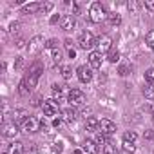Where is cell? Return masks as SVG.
Returning a JSON list of instances; mask_svg holds the SVG:
<instances>
[{
    "instance_id": "obj_1",
    "label": "cell",
    "mask_w": 154,
    "mask_h": 154,
    "mask_svg": "<svg viewBox=\"0 0 154 154\" xmlns=\"http://www.w3.org/2000/svg\"><path fill=\"white\" fill-rule=\"evenodd\" d=\"M105 9H103V6L100 4V2H94V4H91V8H89V20L91 22H94V24H100L102 20H105Z\"/></svg>"
},
{
    "instance_id": "obj_2",
    "label": "cell",
    "mask_w": 154,
    "mask_h": 154,
    "mask_svg": "<svg viewBox=\"0 0 154 154\" xmlns=\"http://www.w3.org/2000/svg\"><path fill=\"white\" fill-rule=\"evenodd\" d=\"M40 71H42V67L38 65V63H35L33 67H31V71H29V74L24 78V82H26V85H27V89L29 91H33L35 87H36V84H38V78H40Z\"/></svg>"
},
{
    "instance_id": "obj_3",
    "label": "cell",
    "mask_w": 154,
    "mask_h": 154,
    "mask_svg": "<svg viewBox=\"0 0 154 154\" xmlns=\"http://www.w3.org/2000/svg\"><path fill=\"white\" fill-rule=\"evenodd\" d=\"M96 42H98V40L94 38V35H93L91 31H85V33L80 36V42H78V44H80V47H82L84 51H91V49L96 45Z\"/></svg>"
},
{
    "instance_id": "obj_4",
    "label": "cell",
    "mask_w": 154,
    "mask_h": 154,
    "mask_svg": "<svg viewBox=\"0 0 154 154\" xmlns=\"http://www.w3.org/2000/svg\"><path fill=\"white\" fill-rule=\"evenodd\" d=\"M67 102L71 103V105H82L84 102H85V94L80 91V89H71L69 91V94H67Z\"/></svg>"
},
{
    "instance_id": "obj_5",
    "label": "cell",
    "mask_w": 154,
    "mask_h": 154,
    "mask_svg": "<svg viewBox=\"0 0 154 154\" xmlns=\"http://www.w3.org/2000/svg\"><path fill=\"white\" fill-rule=\"evenodd\" d=\"M18 132H20V131H18V127H17L15 122H4V123H2V136H6V138H15Z\"/></svg>"
},
{
    "instance_id": "obj_6",
    "label": "cell",
    "mask_w": 154,
    "mask_h": 154,
    "mask_svg": "<svg viewBox=\"0 0 154 154\" xmlns=\"http://www.w3.org/2000/svg\"><path fill=\"white\" fill-rule=\"evenodd\" d=\"M22 131L24 132H38L40 131V122L33 116H29L24 123H22Z\"/></svg>"
},
{
    "instance_id": "obj_7",
    "label": "cell",
    "mask_w": 154,
    "mask_h": 154,
    "mask_svg": "<svg viewBox=\"0 0 154 154\" xmlns=\"http://www.w3.org/2000/svg\"><path fill=\"white\" fill-rule=\"evenodd\" d=\"M76 74H78V80H80V82L87 84V82H91V78H93V67L80 65L78 71H76Z\"/></svg>"
},
{
    "instance_id": "obj_8",
    "label": "cell",
    "mask_w": 154,
    "mask_h": 154,
    "mask_svg": "<svg viewBox=\"0 0 154 154\" xmlns=\"http://www.w3.org/2000/svg\"><path fill=\"white\" fill-rule=\"evenodd\" d=\"M42 109H44V114L45 116H58V103L54 100H49V102H44L42 103Z\"/></svg>"
},
{
    "instance_id": "obj_9",
    "label": "cell",
    "mask_w": 154,
    "mask_h": 154,
    "mask_svg": "<svg viewBox=\"0 0 154 154\" xmlns=\"http://www.w3.org/2000/svg\"><path fill=\"white\" fill-rule=\"evenodd\" d=\"M96 45H98V53H109L111 51V45H112V40H111V36H100L98 38V42H96Z\"/></svg>"
},
{
    "instance_id": "obj_10",
    "label": "cell",
    "mask_w": 154,
    "mask_h": 154,
    "mask_svg": "<svg viewBox=\"0 0 154 154\" xmlns=\"http://www.w3.org/2000/svg\"><path fill=\"white\" fill-rule=\"evenodd\" d=\"M60 26H62L63 31H71V29H74V26H76V18H74V15H65V17H62V18H60Z\"/></svg>"
},
{
    "instance_id": "obj_11",
    "label": "cell",
    "mask_w": 154,
    "mask_h": 154,
    "mask_svg": "<svg viewBox=\"0 0 154 154\" xmlns=\"http://www.w3.org/2000/svg\"><path fill=\"white\" fill-rule=\"evenodd\" d=\"M100 131H102V134L111 136V134L116 132V125H114V122H111V120H102V122H100Z\"/></svg>"
},
{
    "instance_id": "obj_12",
    "label": "cell",
    "mask_w": 154,
    "mask_h": 154,
    "mask_svg": "<svg viewBox=\"0 0 154 154\" xmlns=\"http://www.w3.org/2000/svg\"><path fill=\"white\" fill-rule=\"evenodd\" d=\"M102 53H98V51H91L89 53V67H93V69H98V67H102Z\"/></svg>"
},
{
    "instance_id": "obj_13",
    "label": "cell",
    "mask_w": 154,
    "mask_h": 154,
    "mask_svg": "<svg viewBox=\"0 0 154 154\" xmlns=\"http://www.w3.org/2000/svg\"><path fill=\"white\" fill-rule=\"evenodd\" d=\"M42 47H45L44 36H35V38H31V42H29V53H38Z\"/></svg>"
},
{
    "instance_id": "obj_14",
    "label": "cell",
    "mask_w": 154,
    "mask_h": 154,
    "mask_svg": "<svg viewBox=\"0 0 154 154\" xmlns=\"http://www.w3.org/2000/svg\"><path fill=\"white\" fill-rule=\"evenodd\" d=\"M27 118H29V116H27V111H24V109L13 111V122H15V123H24Z\"/></svg>"
},
{
    "instance_id": "obj_15",
    "label": "cell",
    "mask_w": 154,
    "mask_h": 154,
    "mask_svg": "<svg viewBox=\"0 0 154 154\" xmlns=\"http://www.w3.org/2000/svg\"><path fill=\"white\" fill-rule=\"evenodd\" d=\"M85 129L89 132H96V129H100V122L94 118V116H89L87 122H85Z\"/></svg>"
},
{
    "instance_id": "obj_16",
    "label": "cell",
    "mask_w": 154,
    "mask_h": 154,
    "mask_svg": "<svg viewBox=\"0 0 154 154\" xmlns=\"http://www.w3.org/2000/svg\"><path fill=\"white\" fill-rule=\"evenodd\" d=\"M62 116H63V120H65V122L72 123V122L76 120V111H74V109H71V107H69V109H63V111H62Z\"/></svg>"
},
{
    "instance_id": "obj_17",
    "label": "cell",
    "mask_w": 154,
    "mask_h": 154,
    "mask_svg": "<svg viewBox=\"0 0 154 154\" xmlns=\"http://www.w3.org/2000/svg\"><path fill=\"white\" fill-rule=\"evenodd\" d=\"M84 150H85L87 154H98V145H96V141L87 140V141L84 143Z\"/></svg>"
},
{
    "instance_id": "obj_18",
    "label": "cell",
    "mask_w": 154,
    "mask_h": 154,
    "mask_svg": "<svg viewBox=\"0 0 154 154\" xmlns=\"http://www.w3.org/2000/svg\"><path fill=\"white\" fill-rule=\"evenodd\" d=\"M22 11H24V13H38V11H42V4H38V2L27 4V6L22 8Z\"/></svg>"
},
{
    "instance_id": "obj_19",
    "label": "cell",
    "mask_w": 154,
    "mask_h": 154,
    "mask_svg": "<svg viewBox=\"0 0 154 154\" xmlns=\"http://www.w3.org/2000/svg\"><path fill=\"white\" fill-rule=\"evenodd\" d=\"M24 143H20V141H15V143H11L9 145V154H24Z\"/></svg>"
},
{
    "instance_id": "obj_20",
    "label": "cell",
    "mask_w": 154,
    "mask_h": 154,
    "mask_svg": "<svg viewBox=\"0 0 154 154\" xmlns=\"http://www.w3.org/2000/svg\"><path fill=\"white\" fill-rule=\"evenodd\" d=\"M143 94L147 100H154V84H147L143 89Z\"/></svg>"
},
{
    "instance_id": "obj_21",
    "label": "cell",
    "mask_w": 154,
    "mask_h": 154,
    "mask_svg": "<svg viewBox=\"0 0 154 154\" xmlns=\"http://www.w3.org/2000/svg\"><path fill=\"white\" fill-rule=\"evenodd\" d=\"M107 18H109V24L111 26H118L122 22V17L118 13H111V15H107Z\"/></svg>"
},
{
    "instance_id": "obj_22",
    "label": "cell",
    "mask_w": 154,
    "mask_h": 154,
    "mask_svg": "<svg viewBox=\"0 0 154 154\" xmlns=\"http://www.w3.org/2000/svg\"><path fill=\"white\" fill-rule=\"evenodd\" d=\"M107 60H109L111 63H116V62L120 60V53H118V51H112V49H111V51H109V54H107Z\"/></svg>"
},
{
    "instance_id": "obj_23",
    "label": "cell",
    "mask_w": 154,
    "mask_h": 154,
    "mask_svg": "<svg viewBox=\"0 0 154 154\" xmlns=\"http://www.w3.org/2000/svg\"><path fill=\"white\" fill-rule=\"evenodd\" d=\"M145 42H147V45H149V47L154 51V29L147 33V36H145Z\"/></svg>"
},
{
    "instance_id": "obj_24",
    "label": "cell",
    "mask_w": 154,
    "mask_h": 154,
    "mask_svg": "<svg viewBox=\"0 0 154 154\" xmlns=\"http://www.w3.org/2000/svg\"><path fill=\"white\" fill-rule=\"evenodd\" d=\"M60 72H62V76H63V80H69L71 76H72V69H71L69 65H63Z\"/></svg>"
},
{
    "instance_id": "obj_25",
    "label": "cell",
    "mask_w": 154,
    "mask_h": 154,
    "mask_svg": "<svg viewBox=\"0 0 154 154\" xmlns=\"http://www.w3.org/2000/svg\"><path fill=\"white\" fill-rule=\"evenodd\" d=\"M123 140H125V141H131V143H134V141L138 140V136H136V132H132V131H127V132L123 134Z\"/></svg>"
},
{
    "instance_id": "obj_26",
    "label": "cell",
    "mask_w": 154,
    "mask_h": 154,
    "mask_svg": "<svg viewBox=\"0 0 154 154\" xmlns=\"http://www.w3.org/2000/svg\"><path fill=\"white\" fill-rule=\"evenodd\" d=\"M103 154H118V150H116V147H114V143H107L105 147H103Z\"/></svg>"
},
{
    "instance_id": "obj_27",
    "label": "cell",
    "mask_w": 154,
    "mask_h": 154,
    "mask_svg": "<svg viewBox=\"0 0 154 154\" xmlns=\"http://www.w3.org/2000/svg\"><path fill=\"white\" fill-rule=\"evenodd\" d=\"M18 93H20V96H27V94H29V89H27V85H26L24 80H22L20 85H18Z\"/></svg>"
},
{
    "instance_id": "obj_28",
    "label": "cell",
    "mask_w": 154,
    "mask_h": 154,
    "mask_svg": "<svg viewBox=\"0 0 154 154\" xmlns=\"http://www.w3.org/2000/svg\"><path fill=\"white\" fill-rule=\"evenodd\" d=\"M51 58H53V62H62V51H58V49H53V53H51Z\"/></svg>"
},
{
    "instance_id": "obj_29",
    "label": "cell",
    "mask_w": 154,
    "mask_h": 154,
    "mask_svg": "<svg viewBox=\"0 0 154 154\" xmlns=\"http://www.w3.org/2000/svg\"><path fill=\"white\" fill-rule=\"evenodd\" d=\"M94 141H96V145H103V147L109 143V141H107V138H105V134H102V132L96 136V140H94Z\"/></svg>"
},
{
    "instance_id": "obj_30",
    "label": "cell",
    "mask_w": 154,
    "mask_h": 154,
    "mask_svg": "<svg viewBox=\"0 0 154 154\" xmlns=\"http://www.w3.org/2000/svg\"><path fill=\"white\" fill-rule=\"evenodd\" d=\"M123 150H125V152H134V150H136V145L123 140Z\"/></svg>"
},
{
    "instance_id": "obj_31",
    "label": "cell",
    "mask_w": 154,
    "mask_h": 154,
    "mask_svg": "<svg viewBox=\"0 0 154 154\" xmlns=\"http://www.w3.org/2000/svg\"><path fill=\"white\" fill-rule=\"evenodd\" d=\"M145 80H147L149 84H154V69H152V67L147 69V72H145Z\"/></svg>"
},
{
    "instance_id": "obj_32",
    "label": "cell",
    "mask_w": 154,
    "mask_h": 154,
    "mask_svg": "<svg viewBox=\"0 0 154 154\" xmlns=\"http://www.w3.org/2000/svg\"><path fill=\"white\" fill-rule=\"evenodd\" d=\"M56 45H58V40H54V38H51V40L45 42V47L47 49H56Z\"/></svg>"
},
{
    "instance_id": "obj_33",
    "label": "cell",
    "mask_w": 154,
    "mask_h": 154,
    "mask_svg": "<svg viewBox=\"0 0 154 154\" xmlns=\"http://www.w3.org/2000/svg\"><path fill=\"white\" fill-rule=\"evenodd\" d=\"M36 150H38V149H36V143H29V145L26 147V152H27V154H36Z\"/></svg>"
},
{
    "instance_id": "obj_34",
    "label": "cell",
    "mask_w": 154,
    "mask_h": 154,
    "mask_svg": "<svg viewBox=\"0 0 154 154\" xmlns=\"http://www.w3.org/2000/svg\"><path fill=\"white\" fill-rule=\"evenodd\" d=\"M53 93H54V96H56L58 100L62 98V87H60V85H56V84H54V85H53Z\"/></svg>"
},
{
    "instance_id": "obj_35",
    "label": "cell",
    "mask_w": 154,
    "mask_h": 154,
    "mask_svg": "<svg viewBox=\"0 0 154 154\" xmlns=\"http://www.w3.org/2000/svg\"><path fill=\"white\" fill-rule=\"evenodd\" d=\"M18 29H20V24H18V22H13V24L9 26V31H11L13 35H15V33H18Z\"/></svg>"
},
{
    "instance_id": "obj_36",
    "label": "cell",
    "mask_w": 154,
    "mask_h": 154,
    "mask_svg": "<svg viewBox=\"0 0 154 154\" xmlns=\"http://www.w3.org/2000/svg\"><path fill=\"white\" fill-rule=\"evenodd\" d=\"M118 72H120V76H127V74H129V65H122V67L118 69Z\"/></svg>"
},
{
    "instance_id": "obj_37",
    "label": "cell",
    "mask_w": 154,
    "mask_h": 154,
    "mask_svg": "<svg viewBox=\"0 0 154 154\" xmlns=\"http://www.w3.org/2000/svg\"><path fill=\"white\" fill-rule=\"evenodd\" d=\"M51 9H53V4H51V2H45V4H42V11H44V13H49Z\"/></svg>"
},
{
    "instance_id": "obj_38",
    "label": "cell",
    "mask_w": 154,
    "mask_h": 154,
    "mask_svg": "<svg viewBox=\"0 0 154 154\" xmlns=\"http://www.w3.org/2000/svg\"><path fill=\"white\" fill-rule=\"evenodd\" d=\"M62 150H63L62 143H53V152H62Z\"/></svg>"
},
{
    "instance_id": "obj_39",
    "label": "cell",
    "mask_w": 154,
    "mask_h": 154,
    "mask_svg": "<svg viewBox=\"0 0 154 154\" xmlns=\"http://www.w3.org/2000/svg\"><path fill=\"white\" fill-rule=\"evenodd\" d=\"M53 127H56V129H58V127H62V118H60V116L53 120Z\"/></svg>"
},
{
    "instance_id": "obj_40",
    "label": "cell",
    "mask_w": 154,
    "mask_h": 154,
    "mask_svg": "<svg viewBox=\"0 0 154 154\" xmlns=\"http://www.w3.org/2000/svg\"><path fill=\"white\" fill-rule=\"evenodd\" d=\"M143 6H145V9H149V11H154V2H145Z\"/></svg>"
},
{
    "instance_id": "obj_41",
    "label": "cell",
    "mask_w": 154,
    "mask_h": 154,
    "mask_svg": "<svg viewBox=\"0 0 154 154\" xmlns=\"http://www.w3.org/2000/svg\"><path fill=\"white\" fill-rule=\"evenodd\" d=\"M24 45H26V42H24L22 38H20V40H17V47H18V49H22Z\"/></svg>"
},
{
    "instance_id": "obj_42",
    "label": "cell",
    "mask_w": 154,
    "mask_h": 154,
    "mask_svg": "<svg viewBox=\"0 0 154 154\" xmlns=\"http://www.w3.org/2000/svg\"><path fill=\"white\" fill-rule=\"evenodd\" d=\"M69 56L74 60V58H76V51H74V49H69Z\"/></svg>"
},
{
    "instance_id": "obj_43",
    "label": "cell",
    "mask_w": 154,
    "mask_h": 154,
    "mask_svg": "<svg viewBox=\"0 0 154 154\" xmlns=\"http://www.w3.org/2000/svg\"><path fill=\"white\" fill-rule=\"evenodd\" d=\"M20 65H22V58H20V56H18V58H17V62H15V67H17V69H18V67H20Z\"/></svg>"
},
{
    "instance_id": "obj_44",
    "label": "cell",
    "mask_w": 154,
    "mask_h": 154,
    "mask_svg": "<svg viewBox=\"0 0 154 154\" xmlns=\"http://www.w3.org/2000/svg\"><path fill=\"white\" fill-rule=\"evenodd\" d=\"M33 105H40V96H35L33 98Z\"/></svg>"
},
{
    "instance_id": "obj_45",
    "label": "cell",
    "mask_w": 154,
    "mask_h": 154,
    "mask_svg": "<svg viewBox=\"0 0 154 154\" xmlns=\"http://www.w3.org/2000/svg\"><path fill=\"white\" fill-rule=\"evenodd\" d=\"M152 134H154L152 131H147V132H145V138H147V140H152Z\"/></svg>"
},
{
    "instance_id": "obj_46",
    "label": "cell",
    "mask_w": 154,
    "mask_h": 154,
    "mask_svg": "<svg viewBox=\"0 0 154 154\" xmlns=\"http://www.w3.org/2000/svg\"><path fill=\"white\" fill-rule=\"evenodd\" d=\"M56 22H58V17H56V15H54V17H53V18H51V24H56Z\"/></svg>"
},
{
    "instance_id": "obj_47",
    "label": "cell",
    "mask_w": 154,
    "mask_h": 154,
    "mask_svg": "<svg viewBox=\"0 0 154 154\" xmlns=\"http://www.w3.org/2000/svg\"><path fill=\"white\" fill-rule=\"evenodd\" d=\"M152 120H154V111H152Z\"/></svg>"
},
{
    "instance_id": "obj_48",
    "label": "cell",
    "mask_w": 154,
    "mask_h": 154,
    "mask_svg": "<svg viewBox=\"0 0 154 154\" xmlns=\"http://www.w3.org/2000/svg\"><path fill=\"white\" fill-rule=\"evenodd\" d=\"M125 154H132V152H125Z\"/></svg>"
},
{
    "instance_id": "obj_49",
    "label": "cell",
    "mask_w": 154,
    "mask_h": 154,
    "mask_svg": "<svg viewBox=\"0 0 154 154\" xmlns=\"http://www.w3.org/2000/svg\"><path fill=\"white\" fill-rule=\"evenodd\" d=\"M152 140H154V134H152Z\"/></svg>"
}]
</instances>
